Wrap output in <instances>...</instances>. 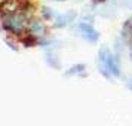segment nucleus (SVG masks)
Here are the masks:
<instances>
[{
  "label": "nucleus",
  "instance_id": "nucleus-4",
  "mask_svg": "<svg viewBox=\"0 0 132 126\" xmlns=\"http://www.w3.org/2000/svg\"><path fill=\"white\" fill-rule=\"evenodd\" d=\"M28 30L33 36L36 37H42L46 34V25L43 21H39V19H31L28 22Z\"/></svg>",
  "mask_w": 132,
  "mask_h": 126
},
{
  "label": "nucleus",
  "instance_id": "nucleus-7",
  "mask_svg": "<svg viewBox=\"0 0 132 126\" xmlns=\"http://www.w3.org/2000/svg\"><path fill=\"white\" fill-rule=\"evenodd\" d=\"M60 2H64V0H60Z\"/></svg>",
  "mask_w": 132,
  "mask_h": 126
},
{
  "label": "nucleus",
  "instance_id": "nucleus-5",
  "mask_svg": "<svg viewBox=\"0 0 132 126\" xmlns=\"http://www.w3.org/2000/svg\"><path fill=\"white\" fill-rule=\"evenodd\" d=\"M76 18V13L71 12V15H70V12L68 13H64V15H60L58 18H56V24H55V27H65L68 22H71L73 19Z\"/></svg>",
  "mask_w": 132,
  "mask_h": 126
},
{
  "label": "nucleus",
  "instance_id": "nucleus-6",
  "mask_svg": "<svg viewBox=\"0 0 132 126\" xmlns=\"http://www.w3.org/2000/svg\"><path fill=\"white\" fill-rule=\"evenodd\" d=\"M85 65H74L73 68H70V71L67 73V74H82L85 71Z\"/></svg>",
  "mask_w": 132,
  "mask_h": 126
},
{
  "label": "nucleus",
  "instance_id": "nucleus-3",
  "mask_svg": "<svg viewBox=\"0 0 132 126\" xmlns=\"http://www.w3.org/2000/svg\"><path fill=\"white\" fill-rule=\"evenodd\" d=\"M79 31H80V36L83 37L85 40H88L90 43L98 42L100 39V33L94 28V25H90L89 22H80L79 24Z\"/></svg>",
  "mask_w": 132,
  "mask_h": 126
},
{
  "label": "nucleus",
  "instance_id": "nucleus-2",
  "mask_svg": "<svg viewBox=\"0 0 132 126\" xmlns=\"http://www.w3.org/2000/svg\"><path fill=\"white\" fill-rule=\"evenodd\" d=\"M27 15L24 12H11L6 13L3 18V28L12 34H22V31L28 27L27 24Z\"/></svg>",
  "mask_w": 132,
  "mask_h": 126
},
{
  "label": "nucleus",
  "instance_id": "nucleus-1",
  "mask_svg": "<svg viewBox=\"0 0 132 126\" xmlns=\"http://www.w3.org/2000/svg\"><path fill=\"white\" fill-rule=\"evenodd\" d=\"M98 68H100L102 76H105L107 79H110L111 76H116V77L120 76L119 61L105 48H102L98 54Z\"/></svg>",
  "mask_w": 132,
  "mask_h": 126
}]
</instances>
